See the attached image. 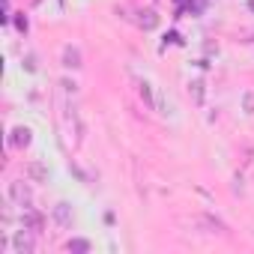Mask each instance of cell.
Wrapping results in <instances>:
<instances>
[{"label":"cell","instance_id":"cell-1","mask_svg":"<svg viewBox=\"0 0 254 254\" xmlns=\"http://www.w3.org/2000/svg\"><path fill=\"white\" fill-rule=\"evenodd\" d=\"M9 197L24 209V206H30V200H33V194H30V186L24 183V180H15V183H9Z\"/></svg>","mask_w":254,"mask_h":254},{"label":"cell","instance_id":"cell-2","mask_svg":"<svg viewBox=\"0 0 254 254\" xmlns=\"http://www.w3.org/2000/svg\"><path fill=\"white\" fill-rule=\"evenodd\" d=\"M21 227L33 230V233H42V227H45V215H42L39 209L24 206V212H21Z\"/></svg>","mask_w":254,"mask_h":254},{"label":"cell","instance_id":"cell-3","mask_svg":"<svg viewBox=\"0 0 254 254\" xmlns=\"http://www.w3.org/2000/svg\"><path fill=\"white\" fill-rule=\"evenodd\" d=\"M30 233H33V230H27V227L15 230V236H12L15 254H33V236H30Z\"/></svg>","mask_w":254,"mask_h":254},{"label":"cell","instance_id":"cell-4","mask_svg":"<svg viewBox=\"0 0 254 254\" xmlns=\"http://www.w3.org/2000/svg\"><path fill=\"white\" fill-rule=\"evenodd\" d=\"M30 141H33V132L27 129V126H15V129L9 132V147H15V150L30 147Z\"/></svg>","mask_w":254,"mask_h":254},{"label":"cell","instance_id":"cell-5","mask_svg":"<svg viewBox=\"0 0 254 254\" xmlns=\"http://www.w3.org/2000/svg\"><path fill=\"white\" fill-rule=\"evenodd\" d=\"M54 221H57L60 227H72V203L60 200V203L54 206Z\"/></svg>","mask_w":254,"mask_h":254},{"label":"cell","instance_id":"cell-6","mask_svg":"<svg viewBox=\"0 0 254 254\" xmlns=\"http://www.w3.org/2000/svg\"><path fill=\"white\" fill-rule=\"evenodd\" d=\"M159 12L156 9H144V12H138V27H144V30H156L159 27Z\"/></svg>","mask_w":254,"mask_h":254},{"label":"cell","instance_id":"cell-7","mask_svg":"<svg viewBox=\"0 0 254 254\" xmlns=\"http://www.w3.org/2000/svg\"><path fill=\"white\" fill-rule=\"evenodd\" d=\"M63 66L66 69H81V51L72 48V45H66L63 48Z\"/></svg>","mask_w":254,"mask_h":254},{"label":"cell","instance_id":"cell-8","mask_svg":"<svg viewBox=\"0 0 254 254\" xmlns=\"http://www.w3.org/2000/svg\"><path fill=\"white\" fill-rule=\"evenodd\" d=\"M27 177H30L33 183H48V168H45L42 162H30V165H27Z\"/></svg>","mask_w":254,"mask_h":254},{"label":"cell","instance_id":"cell-9","mask_svg":"<svg viewBox=\"0 0 254 254\" xmlns=\"http://www.w3.org/2000/svg\"><path fill=\"white\" fill-rule=\"evenodd\" d=\"M189 93H191L194 105H203V81H200V78H194V81L189 84Z\"/></svg>","mask_w":254,"mask_h":254},{"label":"cell","instance_id":"cell-10","mask_svg":"<svg viewBox=\"0 0 254 254\" xmlns=\"http://www.w3.org/2000/svg\"><path fill=\"white\" fill-rule=\"evenodd\" d=\"M72 254H87L90 251V242L87 239H69V245H66Z\"/></svg>","mask_w":254,"mask_h":254},{"label":"cell","instance_id":"cell-11","mask_svg":"<svg viewBox=\"0 0 254 254\" xmlns=\"http://www.w3.org/2000/svg\"><path fill=\"white\" fill-rule=\"evenodd\" d=\"M15 27H18V33H27V18L18 15V18H15Z\"/></svg>","mask_w":254,"mask_h":254},{"label":"cell","instance_id":"cell-12","mask_svg":"<svg viewBox=\"0 0 254 254\" xmlns=\"http://www.w3.org/2000/svg\"><path fill=\"white\" fill-rule=\"evenodd\" d=\"M141 96H144V102H150V84H141Z\"/></svg>","mask_w":254,"mask_h":254},{"label":"cell","instance_id":"cell-13","mask_svg":"<svg viewBox=\"0 0 254 254\" xmlns=\"http://www.w3.org/2000/svg\"><path fill=\"white\" fill-rule=\"evenodd\" d=\"M248 9H251V12H254V0H248Z\"/></svg>","mask_w":254,"mask_h":254}]
</instances>
